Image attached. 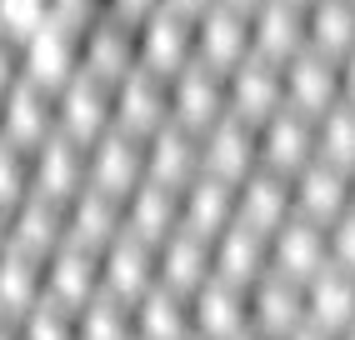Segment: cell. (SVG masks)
Instances as JSON below:
<instances>
[{
	"label": "cell",
	"mask_w": 355,
	"mask_h": 340,
	"mask_svg": "<svg viewBox=\"0 0 355 340\" xmlns=\"http://www.w3.org/2000/svg\"><path fill=\"white\" fill-rule=\"evenodd\" d=\"M146 176L185 190L200 176V130L180 126V120H165L160 130H150L146 135Z\"/></svg>",
	"instance_id": "cell-17"
},
{
	"label": "cell",
	"mask_w": 355,
	"mask_h": 340,
	"mask_svg": "<svg viewBox=\"0 0 355 340\" xmlns=\"http://www.w3.org/2000/svg\"><path fill=\"white\" fill-rule=\"evenodd\" d=\"M26 76V35L0 26V90Z\"/></svg>",
	"instance_id": "cell-37"
},
{
	"label": "cell",
	"mask_w": 355,
	"mask_h": 340,
	"mask_svg": "<svg viewBox=\"0 0 355 340\" xmlns=\"http://www.w3.org/2000/svg\"><path fill=\"white\" fill-rule=\"evenodd\" d=\"M340 101H350V105H355V51H350V56H340Z\"/></svg>",
	"instance_id": "cell-38"
},
{
	"label": "cell",
	"mask_w": 355,
	"mask_h": 340,
	"mask_svg": "<svg viewBox=\"0 0 355 340\" xmlns=\"http://www.w3.org/2000/svg\"><path fill=\"white\" fill-rule=\"evenodd\" d=\"M76 340H135V305L110 290H96L76 310Z\"/></svg>",
	"instance_id": "cell-32"
},
{
	"label": "cell",
	"mask_w": 355,
	"mask_h": 340,
	"mask_svg": "<svg viewBox=\"0 0 355 340\" xmlns=\"http://www.w3.org/2000/svg\"><path fill=\"white\" fill-rule=\"evenodd\" d=\"M101 290V250L80 246V240H60V246L45 255V296L80 310L90 296Z\"/></svg>",
	"instance_id": "cell-15"
},
{
	"label": "cell",
	"mask_w": 355,
	"mask_h": 340,
	"mask_svg": "<svg viewBox=\"0 0 355 340\" xmlns=\"http://www.w3.org/2000/svg\"><path fill=\"white\" fill-rule=\"evenodd\" d=\"M191 315H196V335L200 340H235V335H245L250 330V285L210 275L191 296Z\"/></svg>",
	"instance_id": "cell-13"
},
{
	"label": "cell",
	"mask_w": 355,
	"mask_h": 340,
	"mask_svg": "<svg viewBox=\"0 0 355 340\" xmlns=\"http://www.w3.org/2000/svg\"><path fill=\"white\" fill-rule=\"evenodd\" d=\"M300 6H315V0H300Z\"/></svg>",
	"instance_id": "cell-47"
},
{
	"label": "cell",
	"mask_w": 355,
	"mask_h": 340,
	"mask_svg": "<svg viewBox=\"0 0 355 340\" xmlns=\"http://www.w3.org/2000/svg\"><path fill=\"white\" fill-rule=\"evenodd\" d=\"M125 230L160 246L165 235L180 230V190L175 185H160V180H140L130 196H125Z\"/></svg>",
	"instance_id": "cell-27"
},
{
	"label": "cell",
	"mask_w": 355,
	"mask_h": 340,
	"mask_svg": "<svg viewBox=\"0 0 355 340\" xmlns=\"http://www.w3.org/2000/svg\"><path fill=\"white\" fill-rule=\"evenodd\" d=\"M250 51H255V40H250V10L230 6V0H216L210 10L196 15V60H205V65H216V70L230 76Z\"/></svg>",
	"instance_id": "cell-4"
},
{
	"label": "cell",
	"mask_w": 355,
	"mask_h": 340,
	"mask_svg": "<svg viewBox=\"0 0 355 340\" xmlns=\"http://www.w3.org/2000/svg\"><path fill=\"white\" fill-rule=\"evenodd\" d=\"M291 205L295 215H305V221L315 226H330L336 215L350 205V170L330 165V160H305L295 176H291Z\"/></svg>",
	"instance_id": "cell-14"
},
{
	"label": "cell",
	"mask_w": 355,
	"mask_h": 340,
	"mask_svg": "<svg viewBox=\"0 0 355 340\" xmlns=\"http://www.w3.org/2000/svg\"><path fill=\"white\" fill-rule=\"evenodd\" d=\"M336 340H355V325H345V330H340V335H336Z\"/></svg>",
	"instance_id": "cell-45"
},
{
	"label": "cell",
	"mask_w": 355,
	"mask_h": 340,
	"mask_svg": "<svg viewBox=\"0 0 355 340\" xmlns=\"http://www.w3.org/2000/svg\"><path fill=\"white\" fill-rule=\"evenodd\" d=\"M155 280H160V265H155V246H150V240L121 230L101 250V290H110V296H121V300L135 305Z\"/></svg>",
	"instance_id": "cell-12"
},
{
	"label": "cell",
	"mask_w": 355,
	"mask_h": 340,
	"mask_svg": "<svg viewBox=\"0 0 355 340\" xmlns=\"http://www.w3.org/2000/svg\"><path fill=\"white\" fill-rule=\"evenodd\" d=\"M6 246H10V210L0 205V250H6Z\"/></svg>",
	"instance_id": "cell-42"
},
{
	"label": "cell",
	"mask_w": 355,
	"mask_h": 340,
	"mask_svg": "<svg viewBox=\"0 0 355 340\" xmlns=\"http://www.w3.org/2000/svg\"><path fill=\"white\" fill-rule=\"evenodd\" d=\"M225 110H230L225 70L205 65V60H191L185 70L171 76V120H180V126H191V130H205V126H216Z\"/></svg>",
	"instance_id": "cell-8"
},
{
	"label": "cell",
	"mask_w": 355,
	"mask_h": 340,
	"mask_svg": "<svg viewBox=\"0 0 355 340\" xmlns=\"http://www.w3.org/2000/svg\"><path fill=\"white\" fill-rule=\"evenodd\" d=\"M155 265H160V285L196 296V290L216 275V250H210V235H196V230L180 226L175 235H165L160 246H155Z\"/></svg>",
	"instance_id": "cell-20"
},
{
	"label": "cell",
	"mask_w": 355,
	"mask_h": 340,
	"mask_svg": "<svg viewBox=\"0 0 355 340\" xmlns=\"http://www.w3.org/2000/svg\"><path fill=\"white\" fill-rule=\"evenodd\" d=\"M165 6H175V10H185V15H200V10L216 6V0H165Z\"/></svg>",
	"instance_id": "cell-41"
},
{
	"label": "cell",
	"mask_w": 355,
	"mask_h": 340,
	"mask_svg": "<svg viewBox=\"0 0 355 340\" xmlns=\"http://www.w3.org/2000/svg\"><path fill=\"white\" fill-rule=\"evenodd\" d=\"M305 45L325 56H350L355 51V0H315L305 10Z\"/></svg>",
	"instance_id": "cell-31"
},
{
	"label": "cell",
	"mask_w": 355,
	"mask_h": 340,
	"mask_svg": "<svg viewBox=\"0 0 355 340\" xmlns=\"http://www.w3.org/2000/svg\"><path fill=\"white\" fill-rule=\"evenodd\" d=\"M26 196H31V145L0 135V205L15 210Z\"/></svg>",
	"instance_id": "cell-34"
},
{
	"label": "cell",
	"mask_w": 355,
	"mask_h": 340,
	"mask_svg": "<svg viewBox=\"0 0 355 340\" xmlns=\"http://www.w3.org/2000/svg\"><path fill=\"white\" fill-rule=\"evenodd\" d=\"M286 340H336V330H320V325H311V321H305V325H295Z\"/></svg>",
	"instance_id": "cell-40"
},
{
	"label": "cell",
	"mask_w": 355,
	"mask_h": 340,
	"mask_svg": "<svg viewBox=\"0 0 355 340\" xmlns=\"http://www.w3.org/2000/svg\"><path fill=\"white\" fill-rule=\"evenodd\" d=\"M60 130V85H45L35 76H20L0 90V135L15 145H35Z\"/></svg>",
	"instance_id": "cell-1"
},
{
	"label": "cell",
	"mask_w": 355,
	"mask_h": 340,
	"mask_svg": "<svg viewBox=\"0 0 355 340\" xmlns=\"http://www.w3.org/2000/svg\"><path fill=\"white\" fill-rule=\"evenodd\" d=\"M230 221H235V180H220V176H210V170H200V176L180 190V226L216 240Z\"/></svg>",
	"instance_id": "cell-26"
},
{
	"label": "cell",
	"mask_w": 355,
	"mask_h": 340,
	"mask_svg": "<svg viewBox=\"0 0 355 340\" xmlns=\"http://www.w3.org/2000/svg\"><path fill=\"white\" fill-rule=\"evenodd\" d=\"M330 260V246H325V226L305 221V215H291L270 230V271L286 275V280H311L320 265Z\"/></svg>",
	"instance_id": "cell-18"
},
{
	"label": "cell",
	"mask_w": 355,
	"mask_h": 340,
	"mask_svg": "<svg viewBox=\"0 0 355 340\" xmlns=\"http://www.w3.org/2000/svg\"><path fill=\"white\" fill-rule=\"evenodd\" d=\"M171 120V76H160L150 65H135L115 80V126L135 135H150Z\"/></svg>",
	"instance_id": "cell-7"
},
{
	"label": "cell",
	"mask_w": 355,
	"mask_h": 340,
	"mask_svg": "<svg viewBox=\"0 0 355 340\" xmlns=\"http://www.w3.org/2000/svg\"><path fill=\"white\" fill-rule=\"evenodd\" d=\"M20 325H26V315H15L0 305V340H20Z\"/></svg>",
	"instance_id": "cell-39"
},
{
	"label": "cell",
	"mask_w": 355,
	"mask_h": 340,
	"mask_svg": "<svg viewBox=\"0 0 355 340\" xmlns=\"http://www.w3.org/2000/svg\"><path fill=\"white\" fill-rule=\"evenodd\" d=\"M235 340H275V335H266V330H255V325H250L245 335H235Z\"/></svg>",
	"instance_id": "cell-43"
},
{
	"label": "cell",
	"mask_w": 355,
	"mask_h": 340,
	"mask_svg": "<svg viewBox=\"0 0 355 340\" xmlns=\"http://www.w3.org/2000/svg\"><path fill=\"white\" fill-rule=\"evenodd\" d=\"M340 101V60L305 45L286 60V105L300 115H325Z\"/></svg>",
	"instance_id": "cell-11"
},
{
	"label": "cell",
	"mask_w": 355,
	"mask_h": 340,
	"mask_svg": "<svg viewBox=\"0 0 355 340\" xmlns=\"http://www.w3.org/2000/svg\"><path fill=\"white\" fill-rule=\"evenodd\" d=\"M65 235H70V201H55V196L31 190V196L10 210V240H15V246H31L40 255H51Z\"/></svg>",
	"instance_id": "cell-28"
},
{
	"label": "cell",
	"mask_w": 355,
	"mask_h": 340,
	"mask_svg": "<svg viewBox=\"0 0 355 340\" xmlns=\"http://www.w3.org/2000/svg\"><path fill=\"white\" fill-rule=\"evenodd\" d=\"M20 340H76V310L60 300H35L26 310V325H20Z\"/></svg>",
	"instance_id": "cell-35"
},
{
	"label": "cell",
	"mask_w": 355,
	"mask_h": 340,
	"mask_svg": "<svg viewBox=\"0 0 355 340\" xmlns=\"http://www.w3.org/2000/svg\"><path fill=\"white\" fill-rule=\"evenodd\" d=\"M295 205H291V176H280L270 165H255L245 180H235V221L270 235L280 221H291Z\"/></svg>",
	"instance_id": "cell-16"
},
{
	"label": "cell",
	"mask_w": 355,
	"mask_h": 340,
	"mask_svg": "<svg viewBox=\"0 0 355 340\" xmlns=\"http://www.w3.org/2000/svg\"><path fill=\"white\" fill-rule=\"evenodd\" d=\"M315 155L340 170H355V105L350 101H336L325 115H315Z\"/></svg>",
	"instance_id": "cell-33"
},
{
	"label": "cell",
	"mask_w": 355,
	"mask_h": 340,
	"mask_svg": "<svg viewBox=\"0 0 355 340\" xmlns=\"http://www.w3.org/2000/svg\"><path fill=\"white\" fill-rule=\"evenodd\" d=\"M196 60V15H185L175 6H155L140 20V65L175 76Z\"/></svg>",
	"instance_id": "cell-6"
},
{
	"label": "cell",
	"mask_w": 355,
	"mask_h": 340,
	"mask_svg": "<svg viewBox=\"0 0 355 340\" xmlns=\"http://www.w3.org/2000/svg\"><path fill=\"white\" fill-rule=\"evenodd\" d=\"M305 10L300 0H266V6L250 10V40L255 56L270 60H291L295 51H305Z\"/></svg>",
	"instance_id": "cell-24"
},
{
	"label": "cell",
	"mask_w": 355,
	"mask_h": 340,
	"mask_svg": "<svg viewBox=\"0 0 355 340\" xmlns=\"http://www.w3.org/2000/svg\"><path fill=\"white\" fill-rule=\"evenodd\" d=\"M196 335V315H191V296L171 285H150L135 300V340H191Z\"/></svg>",
	"instance_id": "cell-29"
},
{
	"label": "cell",
	"mask_w": 355,
	"mask_h": 340,
	"mask_svg": "<svg viewBox=\"0 0 355 340\" xmlns=\"http://www.w3.org/2000/svg\"><path fill=\"white\" fill-rule=\"evenodd\" d=\"M85 160H90L85 185H101L110 196H130L146 180V135H135L125 126H110L85 145Z\"/></svg>",
	"instance_id": "cell-3"
},
{
	"label": "cell",
	"mask_w": 355,
	"mask_h": 340,
	"mask_svg": "<svg viewBox=\"0 0 355 340\" xmlns=\"http://www.w3.org/2000/svg\"><path fill=\"white\" fill-rule=\"evenodd\" d=\"M121 230H125V196H110L101 185H80L70 196V235L65 240L105 250Z\"/></svg>",
	"instance_id": "cell-23"
},
{
	"label": "cell",
	"mask_w": 355,
	"mask_h": 340,
	"mask_svg": "<svg viewBox=\"0 0 355 340\" xmlns=\"http://www.w3.org/2000/svg\"><path fill=\"white\" fill-rule=\"evenodd\" d=\"M350 201H355V170H350Z\"/></svg>",
	"instance_id": "cell-46"
},
{
	"label": "cell",
	"mask_w": 355,
	"mask_h": 340,
	"mask_svg": "<svg viewBox=\"0 0 355 340\" xmlns=\"http://www.w3.org/2000/svg\"><path fill=\"white\" fill-rule=\"evenodd\" d=\"M250 325L275 335V340H286L295 325H305V285L266 271L250 285Z\"/></svg>",
	"instance_id": "cell-22"
},
{
	"label": "cell",
	"mask_w": 355,
	"mask_h": 340,
	"mask_svg": "<svg viewBox=\"0 0 355 340\" xmlns=\"http://www.w3.org/2000/svg\"><path fill=\"white\" fill-rule=\"evenodd\" d=\"M225 101H230V115L250 120H270L280 105H286V60H270V56H245L241 65L225 76Z\"/></svg>",
	"instance_id": "cell-2"
},
{
	"label": "cell",
	"mask_w": 355,
	"mask_h": 340,
	"mask_svg": "<svg viewBox=\"0 0 355 340\" xmlns=\"http://www.w3.org/2000/svg\"><path fill=\"white\" fill-rule=\"evenodd\" d=\"M191 340H200V335H191Z\"/></svg>",
	"instance_id": "cell-48"
},
{
	"label": "cell",
	"mask_w": 355,
	"mask_h": 340,
	"mask_svg": "<svg viewBox=\"0 0 355 340\" xmlns=\"http://www.w3.org/2000/svg\"><path fill=\"white\" fill-rule=\"evenodd\" d=\"M110 126H115V80H101V76H90V70H76V76L60 85V130L90 145Z\"/></svg>",
	"instance_id": "cell-9"
},
{
	"label": "cell",
	"mask_w": 355,
	"mask_h": 340,
	"mask_svg": "<svg viewBox=\"0 0 355 340\" xmlns=\"http://www.w3.org/2000/svg\"><path fill=\"white\" fill-rule=\"evenodd\" d=\"M305 321L320 325V330H345L355 325V271L325 260L320 271L305 280Z\"/></svg>",
	"instance_id": "cell-21"
},
{
	"label": "cell",
	"mask_w": 355,
	"mask_h": 340,
	"mask_svg": "<svg viewBox=\"0 0 355 340\" xmlns=\"http://www.w3.org/2000/svg\"><path fill=\"white\" fill-rule=\"evenodd\" d=\"M230 6H241V10H255V6H266V0H230Z\"/></svg>",
	"instance_id": "cell-44"
},
{
	"label": "cell",
	"mask_w": 355,
	"mask_h": 340,
	"mask_svg": "<svg viewBox=\"0 0 355 340\" xmlns=\"http://www.w3.org/2000/svg\"><path fill=\"white\" fill-rule=\"evenodd\" d=\"M325 246H330V260H336V265L355 271V201L325 226Z\"/></svg>",
	"instance_id": "cell-36"
},
{
	"label": "cell",
	"mask_w": 355,
	"mask_h": 340,
	"mask_svg": "<svg viewBox=\"0 0 355 340\" xmlns=\"http://www.w3.org/2000/svg\"><path fill=\"white\" fill-rule=\"evenodd\" d=\"M305 160H315V115L280 105L270 120H260V165L295 176Z\"/></svg>",
	"instance_id": "cell-19"
},
{
	"label": "cell",
	"mask_w": 355,
	"mask_h": 340,
	"mask_svg": "<svg viewBox=\"0 0 355 340\" xmlns=\"http://www.w3.org/2000/svg\"><path fill=\"white\" fill-rule=\"evenodd\" d=\"M35 300H45V255L10 240L0 250V305L26 315Z\"/></svg>",
	"instance_id": "cell-30"
},
{
	"label": "cell",
	"mask_w": 355,
	"mask_h": 340,
	"mask_svg": "<svg viewBox=\"0 0 355 340\" xmlns=\"http://www.w3.org/2000/svg\"><path fill=\"white\" fill-rule=\"evenodd\" d=\"M90 180V160H85V140L76 135H45L35 151H31V190L40 196H55V201H70L76 190Z\"/></svg>",
	"instance_id": "cell-10"
},
{
	"label": "cell",
	"mask_w": 355,
	"mask_h": 340,
	"mask_svg": "<svg viewBox=\"0 0 355 340\" xmlns=\"http://www.w3.org/2000/svg\"><path fill=\"white\" fill-rule=\"evenodd\" d=\"M255 165H260V126L225 110L216 126L200 130V170L220 180H245Z\"/></svg>",
	"instance_id": "cell-5"
},
{
	"label": "cell",
	"mask_w": 355,
	"mask_h": 340,
	"mask_svg": "<svg viewBox=\"0 0 355 340\" xmlns=\"http://www.w3.org/2000/svg\"><path fill=\"white\" fill-rule=\"evenodd\" d=\"M210 250H216V275L220 280L255 285L270 271V235H260V230H250L241 221H230L216 240H210Z\"/></svg>",
	"instance_id": "cell-25"
}]
</instances>
